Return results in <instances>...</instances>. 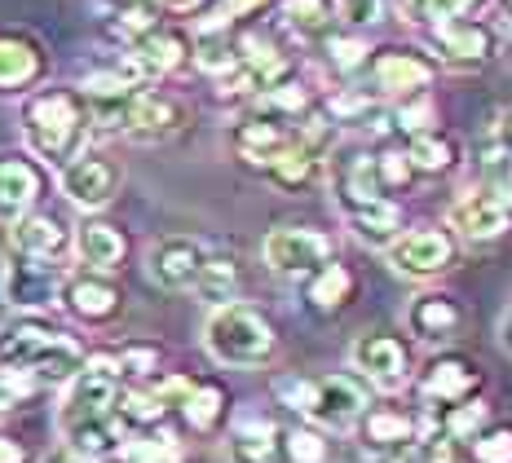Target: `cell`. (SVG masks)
Listing matches in <instances>:
<instances>
[{"instance_id": "1", "label": "cell", "mask_w": 512, "mask_h": 463, "mask_svg": "<svg viewBox=\"0 0 512 463\" xmlns=\"http://www.w3.org/2000/svg\"><path fill=\"white\" fill-rule=\"evenodd\" d=\"M84 358L89 353L80 349V340L49 327V322L23 318L0 331V366L23 371L36 389H67L84 366Z\"/></svg>"}, {"instance_id": "2", "label": "cell", "mask_w": 512, "mask_h": 463, "mask_svg": "<svg viewBox=\"0 0 512 463\" xmlns=\"http://www.w3.org/2000/svg\"><path fill=\"white\" fill-rule=\"evenodd\" d=\"M89 102L71 89H40L23 102V133L36 159L45 164H67L84 150L89 137Z\"/></svg>"}, {"instance_id": "3", "label": "cell", "mask_w": 512, "mask_h": 463, "mask_svg": "<svg viewBox=\"0 0 512 463\" xmlns=\"http://www.w3.org/2000/svg\"><path fill=\"white\" fill-rule=\"evenodd\" d=\"M274 393H279L283 406H292V411H301L305 419H314L318 428H332V433L354 428L371 406L367 384L354 380V375H323V380L283 375V380H274Z\"/></svg>"}, {"instance_id": "4", "label": "cell", "mask_w": 512, "mask_h": 463, "mask_svg": "<svg viewBox=\"0 0 512 463\" xmlns=\"http://www.w3.org/2000/svg\"><path fill=\"white\" fill-rule=\"evenodd\" d=\"M204 349L221 366H265L279 349V336H274V322L261 309L230 300V305H217L208 314Z\"/></svg>"}, {"instance_id": "5", "label": "cell", "mask_w": 512, "mask_h": 463, "mask_svg": "<svg viewBox=\"0 0 512 463\" xmlns=\"http://www.w3.org/2000/svg\"><path fill=\"white\" fill-rule=\"evenodd\" d=\"M0 296L9 309H27V314H45L62 296V269L40 256H27L9 247L5 265H0Z\"/></svg>"}, {"instance_id": "6", "label": "cell", "mask_w": 512, "mask_h": 463, "mask_svg": "<svg viewBox=\"0 0 512 463\" xmlns=\"http://www.w3.org/2000/svg\"><path fill=\"white\" fill-rule=\"evenodd\" d=\"M261 252H265V265H270L274 274L309 278L332 261V239L318 230H305V225H279V230L265 234Z\"/></svg>"}, {"instance_id": "7", "label": "cell", "mask_w": 512, "mask_h": 463, "mask_svg": "<svg viewBox=\"0 0 512 463\" xmlns=\"http://www.w3.org/2000/svg\"><path fill=\"white\" fill-rule=\"evenodd\" d=\"M384 252H389V265L402 278H437L455 265L460 247H455L451 230H411V234H398Z\"/></svg>"}, {"instance_id": "8", "label": "cell", "mask_w": 512, "mask_h": 463, "mask_svg": "<svg viewBox=\"0 0 512 463\" xmlns=\"http://www.w3.org/2000/svg\"><path fill=\"white\" fill-rule=\"evenodd\" d=\"M433 49L451 71H477L495 58V27L482 18H446L433 27Z\"/></svg>"}, {"instance_id": "9", "label": "cell", "mask_w": 512, "mask_h": 463, "mask_svg": "<svg viewBox=\"0 0 512 463\" xmlns=\"http://www.w3.org/2000/svg\"><path fill=\"white\" fill-rule=\"evenodd\" d=\"M58 424H62L67 446L76 450V455H84L89 463L120 455V446L128 441V428L120 424L115 406H106V411H58Z\"/></svg>"}, {"instance_id": "10", "label": "cell", "mask_w": 512, "mask_h": 463, "mask_svg": "<svg viewBox=\"0 0 512 463\" xmlns=\"http://www.w3.org/2000/svg\"><path fill=\"white\" fill-rule=\"evenodd\" d=\"M349 358H354V371H362V380L376 384L384 393H398L411 380V353L398 336H380V331L376 336H362Z\"/></svg>"}, {"instance_id": "11", "label": "cell", "mask_w": 512, "mask_h": 463, "mask_svg": "<svg viewBox=\"0 0 512 463\" xmlns=\"http://www.w3.org/2000/svg\"><path fill=\"white\" fill-rule=\"evenodd\" d=\"M62 195H67L76 208L84 212H98L106 208V203L115 199V186H120V172H115V164H106L102 155H80L67 159L62 164V177H58Z\"/></svg>"}, {"instance_id": "12", "label": "cell", "mask_w": 512, "mask_h": 463, "mask_svg": "<svg viewBox=\"0 0 512 463\" xmlns=\"http://www.w3.org/2000/svg\"><path fill=\"white\" fill-rule=\"evenodd\" d=\"M204 261H208V252L199 239H190V234H168V239H159L151 252H146V274H151L164 292H186Z\"/></svg>"}, {"instance_id": "13", "label": "cell", "mask_w": 512, "mask_h": 463, "mask_svg": "<svg viewBox=\"0 0 512 463\" xmlns=\"http://www.w3.org/2000/svg\"><path fill=\"white\" fill-rule=\"evenodd\" d=\"M45 195V172L23 150H0V221H18Z\"/></svg>"}, {"instance_id": "14", "label": "cell", "mask_w": 512, "mask_h": 463, "mask_svg": "<svg viewBox=\"0 0 512 463\" xmlns=\"http://www.w3.org/2000/svg\"><path fill=\"white\" fill-rule=\"evenodd\" d=\"M512 225V203L499 195V190H468L464 199H455V208H451V230H460L464 239H499Z\"/></svg>"}, {"instance_id": "15", "label": "cell", "mask_w": 512, "mask_h": 463, "mask_svg": "<svg viewBox=\"0 0 512 463\" xmlns=\"http://www.w3.org/2000/svg\"><path fill=\"white\" fill-rule=\"evenodd\" d=\"M296 142H301V128H292V120H283V115L261 111L234 128V146H239V155L256 168H270L274 159H279L283 150H292Z\"/></svg>"}, {"instance_id": "16", "label": "cell", "mask_w": 512, "mask_h": 463, "mask_svg": "<svg viewBox=\"0 0 512 463\" xmlns=\"http://www.w3.org/2000/svg\"><path fill=\"white\" fill-rule=\"evenodd\" d=\"M371 80H376L380 93L389 98H411V93H424L433 80V62L424 58L420 49H380L371 58Z\"/></svg>"}, {"instance_id": "17", "label": "cell", "mask_w": 512, "mask_h": 463, "mask_svg": "<svg viewBox=\"0 0 512 463\" xmlns=\"http://www.w3.org/2000/svg\"><path fill=\"white\" fill-rule=\"evenodd\" d=\"M477 389H482V366L473 358H464V353H437L420 375V393L429 397L433 406L460 402V397H477Z\"/></svg>"}, {"instance_id": "18", "label": "cell", "mask_w": 512, "mask_h": 463, "mask_svg": "<svg viewBox=\"0 0 512 463\" xmlns=\"http://www.w3.org/2000/svg\"><path fill=\"white\" fill-rule=\"evenodd\" d=\"M62 305H67V314L71 318H80V322H89V327H98V322H111L115 314H120V305H124V296H120V287L111 283L106 274H76V278H67L62 283Z\"/></svg>"}, {"instance_id": "19", "label": "cell", "mask_w": 512, "mask_h": 463, "mask_svg": "<svg viewBox=\"0 0 512 463\" xmlns=\"http://www.w3.org/2000/svg\"><path fill=\"white\" fill-rule=\"evenodd\" d=\"M9 247H18V252H27V256H40V261L62 265L67 261V252H71V234H67V225H62L58 217L31 208V212H23V217L14 221Z\"/></svg>"}, {"instance_id": "20", "label": "cell", "mask_w": 512, "mask_h": 463, "mask_svg": "<svg viewBox=\"0 0 512 463\" xmlns=\"http://www.w3.org/2000/svg\"><path fill=\"white\" fill-rule=\"evenodd\" d=\"M345 221L354 230V239H362L367 247H389L402 234V208L389 195H371V199H354L345 203Z\"/></svg>"}, {"instance_id": "21", "label": "cell", "mask_w": 512, "mask_h": 463, "mask_svg": "<svg viewBox=\"0 0 512 463\" xmlns=\"http://www.w3.org/2000/svg\"><path fill=\"white\" fill-rule=\"evenodd\" d=\"M230 463H279L283 455V433L270 415H243L226 437Z\"/></svg>"}, {"instance_id": "22", "label": "cell", "mask_w": 512, "mask_h": 463, "mask_svg": "<svg viewBox=\"0 0 512 463\" xmlns=\"http://www.w3.org/2000/svg\"><path fill=\"white\" fill-rule=\"evenodd\" d=\"M460 322H464L460 300L446 296V292H424V296H415L411 309H407L411 336H415V340H429V344L451 340L455 331H460Z\"/></svg>"}, {"instance_id": "23", "label": "cell", "mask_w": 512, "mask_h": 463, "mask_svg": "<svg viewBox=\"0 0 512 463\" xmlns=\"http://www.w3.org/2000/svg\"><path fill=\"white\" fill-rule=\"evenodd\" d=\"M177 124H181V111L168 98H159V93H146V89L128 93V120H124V133L128 137L155 142V137L177 133Z\"/></svg>"}, {"instance_id": "24", "label": "cell", "mask_w": 512, "mask_h": 463, "mask_svg": "<svg viewBox=\"0 0 512 463\" xmlns=\"http://www.w3.org/2000/svg\"><path fill=\"white\" fill-rule=\"evenodd\" d=\"M76 252H80V261L89 265V269H98V274H111V269L124 265L128 239H124L120 225H111V221H84L80 230H76Z\"/></svg>"}, {"instance_id": "25", "label": "cell", "mask_w": 512, "mask_h": 463, "mask_svg": "<svg viewBox=\"0 0 512 463\" xmlns=\"http://www.w3.org/2000/svg\"><path fill=\"white\" fill-rule=\"evenodd\" d=\"M133 58H137V67H142L146 84H151V80H159V75L181 67V58H186V40H181L177 31L155 27V31H146L142 40H133Z\"/></svg>"}, {"instance_id": "26", "label": "cell", "mask_w": 512, "mask_h": 463, "mask_svg": "<svg viewBox=\"0 0 512 463\" xmlns=\"http://www.w3.org/2000/svg\"><path fill=\"white\" fill-rule=\"evenodd\" d=\"M362 424V446L376 455V450H389V446H407L420 433V424H415L411 415L393 411V406H376V411H367L358 419Z\"/></svg>"}, {"instance_id": "27", "label": "cell", "mask_w": 512, "mask_h": 463, "mask_svg": "<svg viewBox=\"0 0 512 463\" xmlns=\"http://www.w3.org/2000/svg\"><path fill=\"white\" fill-rule=\"evenodd\" d=\"M486 402L482 397H460V402H442V406H433V415H429V428H437V433H446V437H455V441H473L477 433L486 428Z\"/></svg>"}, {"instance_id": "28", "label": "cell", "mask_w": 512, "mask_h": 463, "mask_svg": "<svg viewBox=\"0 0 512 463\" xmlns=\"http://www.w3.org/2000/svg\"><path fill=\"white\" fill-rule=\"evenodd\" d=\"M45 58H40V45L27 36H0V89H27L40 75Z\"/></svg>"}, {"instance_id": "29", "label": "cell", "mask_w": 512, "mask_h": 463, "mask_svg": "<svg viewBox=\"0 0 512 463\" xmlns=\"http://www.w3.org/2000/svg\"><path fill=\"white\" fill-rule=\"evenodd\" d=\"M195 62L208 75H226L239 67V36H230V18H217L195 36Z\"/></svg>"}, {"instance_id": "30", "label": "cell", "mask_w": 512, "mask_h": 463, "mask_svg": "<svg viewBox=\"0 0 512 463\" xmlns=\"http://www.w3.org/2000/svg\"><path fill=\"white\" fill-rule=\"evenodd\" d=\"M190 292L204 300L208 309L230 305V300L239 296V265H234L230 256H208V261L199 265V274H195V283H190Z\"/></svg>"}, {"instance_id": "31", "label": "cell", "mask_w": 512, "mask_h": 463, "mask_svg": "<svg viewBox=\"0 0 512 463\" xmlns=\"http://www.w3.org/2000/svg\"><path fill=\"white\" fill-rule=\"evenodd\" d=\"M181 415L195 433H212L226 419V389L221 384H190V393L181 397Z\"/></svg>"}, {"instance_id": "32", "label": "cell", "mask_w": 512, "mask_h": 463, "mask_svg": "<svg viewBox=\"0 0 512 463\" xmlns=\"http://www.w3.org/2000/svg\"><path fill=\"white\" fill-rule=\"evenodd\" d=\"M349 296H354V274H349L345 265L327 261L323 269H318V274H309V305L323 309V314L340 309Z\"/></svg>"}, {"instance_id": "33", "label": "cell", "mask_w": 512, "mask_h": 463, "mask_svg": "<svg viewBox=\"0 0 512 463\" xmlns=\"http://www.w3.org/2000/svg\"><path fill=\"white\" fill-rule=\"evenodd\" d=\"M120 463H181V446L168 433L142 428V433H128L120 446Z\"/></svg>"}, {"instance_id": "34", "label": "cell", "mask_w": 512, "mask_h": 463, "mask_svg": "<svg viewBox=\"0 0 512 463\" xmlns=\"http://www.w3.org/2000/svg\"><path fill=\"white\" fill-rule=\"evenodd\" d=\"M407 159H411L415 172H429V177H437V172H446V168L455 164V142L429 128V133H415V137H411Z\"/></svg>"}, {"instance_id": "35", "label": "cell", "mask_w": 512, "mask_h": 463, "mask_svg": "<svg viewBox=\"0 0 512 463\" xmlns=\"http://www.w3.org/2000/svg\"><path fill=\"white\" fill-rule=\"evenodd\" d=\"M482 0H398V14L415 27H437L446 18H464L468 9H477Z\"/></svg>"}, {"instance_id": "36", "label": "cell", "mask_w": 512, "mask_h": 463, "mask_svg": "<svg viewBox=\"0 0 512 463\" xmlns=\"http://www.w3.org/2000/svg\"><path fill=\"white\" fill-rule=\"evenodd\" d=\"M283 18L301 36H323L336 18V0H283Z\"/></svg>"}, {"instance_id": "37", "label": "cell", "mask_w": 512, "mask_h": 463, "mask_svg": "<svg viewBox=\"0 0 512 463\" xmlns=\"http://www.w3.org/2000/svg\"><path fill=\"white\" fill-rule=\"evenodd\" d=\"M473 463H512V424H486L468 441Z\"/></svg>"}, {"instance_id": "38", "label": "cell", "mask_w": 512, "mask_h": 463, "mask_svg": "<svg viewBox=\"0 0 512 463\" xmlns=\"http://www.w3.org/2000/svg\"><path fill=\"white\" fill-rule=\"evenodd\" d=\"M115 371H120V380H146V375L159 371V349L155 344H128V349L115 353Z\"/></svg>"}, {"instance_id": "39", "label": "cell", "mask_w": 512, "mask_h": 463, "mask_svg": "<svg viewBox=\"0 0 512 463\" xmlns=\"http://www.w3.org/2000/svg\"><path fill=\"white\" fill-rule=\"evenodd\" d=\"M287 455H292V463H323L327 459V441L323 433H314V428H292V433L283 437Z\"/></svg>"}, {"instance_id": "40", "label": "cell", "mask_w": 512, "mask_h": 463, "mask_svg": "<svg viewBox=\"0 0 512 463\" xmlns=\"http://www.w3.org/2000/svg\"><path fill=\"white\" fill-rule=\"evenodd\" d=\"M393 120H398V128H407V133H429V124H437V111L424 93H411V98H402Z\"/></svg>"}, {"instance_id": "41", "label": "cell", "mask_w": 512, "mask_h": 463, "mask_svg": "<svg viewBox=\"0 0 512 463\" xmlns=\"http://www.w3.org/2000/svg\"><path fill=\"white\" fill-rule=\"evenodd\" d=\"M367 45H362L358 36H332L327 40V58H332V67L336 71H358V67H367Z\"/></svg>"}, {"instance_id": "42", "label": "cell", "mask_w": 512, "mask_h": 463, "mask_svg": "<svg viewBox=\"0 0 512 463\" xmlns=\"http://www.w3.org/2000/svg\"><path fill=\"white\" fill-rule=\"evenodd\" d=\"M411 159L402 155V150H389V155H380L376 159V177H380V186H384V195L389 190H407L411 186Z\"/></svg>"}, {"instance_id": "43", "label": "cell", "mask_w": 512, "mask_h": 463, "mask_svg": "<svg viewBox=\"0 0 512 463\" xmlns=\"http://www.w3.org/2000/svg\"><path fill=\"white\" fill-rule=\"evenodd\" d=\"M124 40H142L146 31H155V9L146 5V0H128V9L120 14V23H115Z\"/></svg>"}, {"instance_id": "44", "label": "cell", "mask_w": 512, "mask_h": 463, "mask_svg": "<svg viewBox=\"0 0 512 463\" xmlns=\"http://www.w3.org/2000/svg\"><path fill=\"white\" fill-rule=\"evenodd\" d=\"M31 389H36V384H31L23 371H9V366H0V419H5L9 411H18Z\"/></svg>"}, {"instance_id": "45", "label": "cell", "mask_w": 512, "mask_h": 463, "mask_svg": "<svg viewBox=\"0 0 512 463\" xmlns=\"http://www.w3.org/2000/svg\"><path fill=\"white\" fill-rule=\"evenodd\" d=\"M336 14L349 27H371L384 18V0H336Z\"/></svg>"}, {"instance_id": "46", "label": "cell", "mask_w": 512, "mask_h": 463, "mask_svg": "<svg viewBox=\"0 0 512 463\" xmlns=\"http://www.w3.org/2000/svg\"><path fill=\"white\" fill-rule=\"evenodd\" d=\"M371 463H420V450H415V441L407 446H389V450H376Z\"/></svg>"}, {"instance_id": "47", "label": "cell", "mask_w": 512, "mask_h": 463, "mask_svg": "<svg viewBox=\"0 0 512 463\" xmlns=\"http://www.w3.org/2000/svg\"><path fill=\"white\" fill-rule=\"evenodd\" d=\"M261 5H270V0H221L217 18H243V14H256Z\"/></svg>"}, {"instance_id": "48", "label": "cell", "mask_w": 512, "mask_h": 463, "mask_svg": "<svg viewBox=\"0 0 512 463\" xmlns=\"http://www.w3.org/2000/svg\"><path fill=\"white\" fill-rule=\"evenodd\" d=\"M0 463H27L23 441H14V437H5V433H0Z\"/></svg>"}, {"instance_id": "49", "label": "cell", "mask_w": 512, "mask_h": 463, "mask_svg": "<svg viewBox=\"0 0 512 463\" xmlns=\"http://www.w3.org/2000/svg\"><path fill=\"white\" fill-rule=\"evenodd\" d=\"M40 463H89V459L76 455V450H71V446H62V450H53V455H45Z\"/></svg>"}, {"instance_id": "50", "label": "cell", "mask_w": 512, "mask_h": 463, "mask_svg": "<svg viewBox=\"0 0 512 463\" xmlns=\"http://www.w3.org/2000/svg\"><path fill=\"white\" fill-rule=\"evenodd\" d=\"M168 9H177V14H195L199 5H204V0H164Z\"/></svg>"}, {"instance_id": "51", "label": "cell", "mask_w": 512, "mask_h": 463, "mask_svg": "<svg viewBox=\"0 0 512 463\" xmlns=\"http://www.w3.org/2000/svg\"><path fill=\"white\" fill-rule=\"evenodd\" d=\"M499 146L512 150V115H504V124H499Z\"/></svg>"}, {"instance_id": "52", "label": "cell", "mask_w": 512, "mask_h": 463, "mask_svg": "<svg viewBox=\"0 0 512 463\" xmlns=\"http://www.w3.org/2000/svg\"><path fill=\"white\" fill-rule=\"evenodd\" d=\"M504 349H512V314L504 318Z\"/></svg>"}, {"instance_id": "53", "label": "cell", "mask_w": 512, "mask_h": 463, "mask_svg": "<svg viewBox=\"0 0 512 463\" xmlns=\"http://www.w3.org/2000/svg\"><path fill=\"white\" fill-rule=\"evenodd\" d=\"M508 9H512V0H508Z\"/></svg>"}]
</instances>
